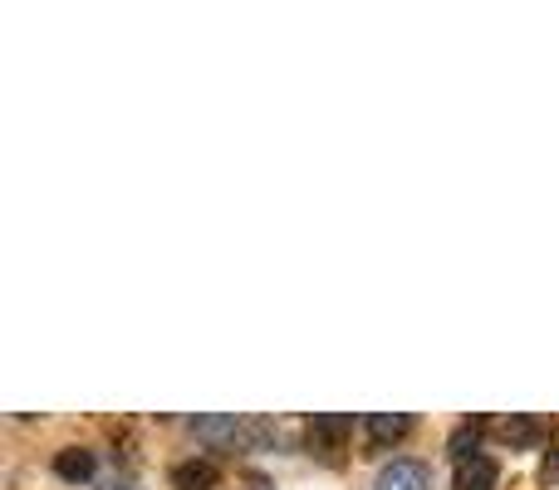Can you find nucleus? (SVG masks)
<instances>
[{"instance_id": "7ed1b4c3", "label": "nucleus", "mask_w": 559, "mask_h": 490, "mask_svg": "<svg viewBox=\"0 0 559 490\" xmlns=\"http://www.w3.org/2000/svg\"><path fill=\"white\" fill-rule=\"evenodd\" d=\"M216 481H222V471H216L212 462H197V456H192V462H177L173 466V486L177 490H212Z\"/></svg>"}, {"instance_id": "423d86ee", "label": "nucleus", "mask_w": 559, "mask_h": 490, "mask_svg": "<svg viewBox=\"0 0 559 490\" xmlns=\"http://www.w3.org/2000/svg\"><path fill=\"white\" fill-rule=\"evenodd\" d=\"M496 432H501V442H511V446L540 442V422H535V417H506V422H496Z\"/></svg>"}, {"instance_id": "20e7f679", "label": "nucleus", "mask_w": 559, "mask_h": 490, "mask_svg": "<svg viewBox=\"0 0 559 490\" xmlns=\"http://www.w3.org/2000/svg\"><path fill=\"white\" fill-rule=\"evenodd\" d=\"M55 476L69 481V486L88 481V476H94V452H84V446H64V452L55 456Z\"/></svg>"}, {"instance_id": "6e6552de", "label": "nucleus", "mask_w": 559, "mask_h": 490, "mask_svg": "<svg viewBox=\"0 0 559 490\" xmlns=\"http://www.w3.org/2000/svg\"><path fill=\"white\" fill-rule=\"evenodd\" d=\"M476 442H481V427H462V432L452 437V456H456V462L476 456Z\"/></svg>"}, {"instance_id": "9d476101", "label": "nucleus", "mask_w": 559, "mask_h": 490, "mask_svg": "<svg viewBox=\"0 0 559 490\" xmlns=\"http://www.w3.org/2000/svg\"><path fill=\"white\" fill-rule=\"evenodd\" d=\"M104 490H133V486H128V481H114V486H104Z\"/></svg>"}, {"instance_id": "f257e3e1", "label": "nucleus", "mask_w": 559, "mask_h": 490, "mask_svg": "<svg viewBox=\"0 0 559 490\" xmlns=\"http://www.w3.org/2000/svg\"><path fill=\"white\" fill-rule=\"evenodd\" d=\"M378 490H432V471L423 462H388L378 471Z\"/></svg>"}, {"instance_id": "f03ea898", "label": "nucleus", "mask_w": 559, "mask_h": 490, "mask_svg": "<svg viewBox=\"0 0 559 490\" xmlns=\"http://www.w3.org/2000/svg\"><path fill=\"white\" fill-rule=\"evenodd\" d=\"M496 462L491 456H466V462H456V490H496Z\"/></svg>"}, {"instance_id": "1a4fd4ad", "label": "nucleus", "mask_w": 559, "mask_h": 490, "mask_svg": "<svg viewBox=\"0 0 559 490\" xmlns=\"http://www.w3.org/2000/svg\"><path fill=\"white\" fill-rule=\"evenodd\" d=\"M540 481L545 486H559V427L550 432V452H545V466H540Z\"/></svg>"}, {"instance_id": "39448f33", "label": "nucleus", "mask_w": 559, "mask_h": 490, "mask_svg": "<svg viewBox=\"0 0 559 490\" xmlns=\"http://www.w3.org/2000/svg\"><path fill=\"white\" fill-rule=\"evenodd\" d=\"M407 432H413V417H407V413H373V417H368V437H373L378 446L403 442Z\"/></svg>"}, {"instance_id": "0eeeda50", "label": "nucleus", "mask_w": 559, "mask_h": 490, "mask_svg": "<svg viewBox=\"0 0 559 490\" xmlns=\"http://www.w3.org/2000/svg\"><path fill=\"white\" fill-rule=\"evenodd\" d=\"M348 427H354V417H314V422H309V437H329V442H338Z\"/></svg>"}]
</instances>
